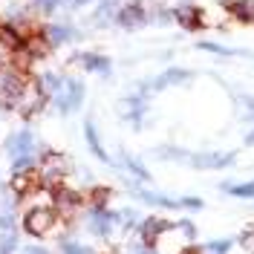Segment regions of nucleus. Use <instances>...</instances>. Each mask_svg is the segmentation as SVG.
<instances>
[{
  "label": "nucleus",
  "mask_w": 254,
  "mask_h": 254,
  "mask_svg": "<svg viewBox=\"0 0 254 254\" xmlns=\"http://www.w3.org/2000/svg\"><path fill=\"white\" fill-rule=\"evenodd\" d=\"M84 101V81L78 78H64V93H55V107L61 113H72Z\"/></svg>",
  "instance_id": "nucleus-1"
},
{
  "label": "nucleus",
  "mask_w": 254,
  "mask_h": 254,
  "mask_svg": "<svg viewBox=\"0 0 254 254\" xmlns=\"http://www.w3.org/2000/svg\"><path fill=\"white\" fill-rule=\"evenodd\" d=\"M52 225H55V211L52 208H32L29 214H26V220H23V228L29 234H35V237L49 234Z\"/></svg>",
  "instance_id": "nucleus-2"
},
{
  "label": "nucleus",
  "mask_w": 254,
  "mask_h": 254,
  "mask_svg": "<svg viewBox=\"0 0 254 254\" xmlns=\"http://www.w3.org/2000/svg\"><path fill=\"white\" fill-rule=\"evenodd\" d=\"M23 87H26V84L17 78V75H12V72L0 75V104H3V107H17Z\"/></svg>",
  "instance_id": "nucleus-3"
},
{
  "label": "nucleus",
  "mask_w": 254,
  "mask_h": 254,
  "mask_svg": "<svg viewBox=\"0 0 254 254\" xmlns=\"http://www.w3.org/2000/svg\"><path fill=\"white\" fill-rule=\"evenodd\" d=\"M44 98H47V93L41 90V84H26L23 93H20V101H17V110L23 113V116H32L44 104Z\"/></svg>",
  "instance_id": "nucleus-4"
},
{
  "label": "nucleus",
  "mask_w": 254,
  "mask_h": 254,
  "mask_svg": "<svg viewBox=\"0 0 254 254\" xmlns=\"http://www.w3.org/2000/svg\"><path fill=\"white\" fill-rule=\"evenodd\" d=\"M32 147H35V136H32L29 130H20V133H12L9 139H6V153H12V156H29Z\"/></svg>",
  "instance_id": "nucleus-5"
},
{
  "label": "nucleus",
  "mask_w": 254,
  "mask_h": 254,
  "mask_svg": "<svg viewBox=\"0 0 254 254\" xmlns=\"http://www.w3.org/2000/svg\"><path fill=\"white\" fill-rule=\"evenodd\" d=\"M188 81H190L188 69H168V72H162L159 78H150L144 87H147V90H165V87H174V84H188Z\"/></svg>",
  "instance_id": "nucleus-6"
},
{
  "label": "nucleus",
  "mask_w": 254,
  "mask_h": 254,
  "mask_svg": "<svg viewBox=\"0 0 254 254\" xmlns=\"http://www.w3.org/2000/svg\"><path fill=\"white\" fill-rule=\"evenodd\" d=\"M237 159V153H196L188 162L193 168H228Z\"/></svg>",
  "instance_id": "nucleus-7"
},
{
  "label": "nucleus",
  "mask_w": 254,
  "mask_h": 254,
  "mask_svg": "<svg viewBox=\"0 0 254 254\" xmlns=\"http://www.w3.org/2000/svg\"><path fill=\"white\" fill-rule=\"evenodd\" d=\"M44 38L49 41V47H64L75 38V29L69 23H49V26H44Z\"/></svg>",
  "instance_id": "nucleus-8"
},
{
  "label": "nucleus",
  "mask_w": 254,
  "mask_h": 254,
  "mask_svg": "<svg viewBox=\"0 0 254 254\" xmlns=\"http://www.w3.org/2000/svg\"><path fill=\"white\" fill-rule=\"evenodd\" d=\"M174 17H176V23H179L182 29H199V23H202V12H199L196 6H190V3L176 6Z\"/></svg>",
  "instance_id": "nucleus-9"
},
{
  "label": "nucleus",
  "mask_w": 254,
  "mask_h": 254,
  "mask_svg": "<svg viewBox=\"0 0 254 254\" xmlns=\"http://www.w3.org/2000/svg\"><path fill=\"white\" fill-rule=\"evenodd\" d=\"M144 20H147V15H144V9L139 3H127L125 9L119 12V23L125 29H139V26H144Z\"/></svg>",
  "instance_id": "nucleus-10"
},
{
  "label": "nucleus",
  "mask_w": 254,
  "mask_h": 254,
  "mask_svg": "<svg viewBox=\"0 0 254 254\" xmlns=\"http://www.w3.org/2000/svg\"><path fill=\"white\" fill-rule=\"evenodd\" d=\"M113 222H116V214H107V211L95 208L93 214H90V231H93L95 237H107L110 228H113Z\"/></svg>",
  "instance_id": "nucleus-11"
},
{
  "label": "nucleus",
  "mask_w": 254,
  "mask_h": 254,
  "mask_svg": "<svg viewBox=\"0 0 254 254\" xmlns=\"http://www.w3.org/2000/svg\"><path fill=\"white\" fill-rule=\"evenodd\" d=\"M78 61L84 64L87 72H98V75H110V58L104 55H95V52H87V55H78Z\"/></svg>",
  "instance_id": "nucleus-12"
},
{
  "label": "nucleus",
  "mask_w": 254,
  "mask_h": 254,
  "mask_svg": "<svg viewBox=\"0 0 254 254\" xmlns=\"http://www.w3.org/2000/svg\"><path fill=\"white\" fill-rule=\"evenodd\" d=\"M171 228H174V222L153 217V220H144V222H142V237H144V243H153V240H156L162 231H171Z\"/></svg>",
  "instance_id": "nucleus-13"
},
{
  "label": "nucleus",
  "mask_w": 254,
  "mask_h": 254,
  "mask_svg": "<svg viewBox=\"0 0 254 254\" xmlns=\"http://www.w3.org/2000/svg\"><path fill=\"white\" fill-rule=\"evenodd\" d=\"M84 133H87V144H90V150H93V153H95L98 159H101V162H110V159H107V150H104V147H101V142H98V133H95V125L90 122V119L84 122Z\"/></svg>",
  "instance_id": "nucleus-14"
},
{
  "label": "nucleus",
  "mask_w": 254,
  "mask_h": 254,
  "mask_svg": "<svg viewBox=\"0 0 254 254\" xmlns=\"http://www.w3.org/2000/svg\"><path fill=\"white\" fill-rule=\"evenodd\" d=\"M231 12L243 23H254V0H237V3H231Z\"/></svg>",
  "instance_id": "nucleus-15"
},
{
  "label": "nucleus",
  "mask_w": 254,
  "mask_h": 254,
  "mask_svg": "<svg viewBox=\"0 0 254 254\" xmlns=\"http://www.w3.org/2000/svg\"><path fill=\"white\" fill-rule=\"evenodd\" d=\"M38 84H41V90H44L47 95H55V93H61L64 78H61V75H55V72H44Z\"/></svg>",
  "instance_id": "nucleus-16"
},
{
  "label": "nucleus",
  "mask_w": 254,
  "mask_h": 254,
  "mask_svg": "<svg viewBox=\"0 0 254 254\" xmlns=\"http://www.w3.org/2000/svg\"><path fill=\"white\" fill-rule=\"evenodd\" d=\"M139 196H142L144 202H150V205H159V208H176L179 202L171 199V196H162V193H153V190H136Z\"/></svg>",
  "instance_id": "nucleus-17"
},
{
  "label": "nucleus",
  "mask_w": 254,
  "mask_h": 254,
  "mask_svg": "<svg viewBox=\"0 0 254 254\" xmlns=\"http://www.w3.org/2000/svg\"><path fill=\"white\" fill-rule=\"evenodd\" d=\"M116 15V0H101V6L95 9V15H93V20L98 23V26H104L110 17Z\"/></svg>",
  "instance_id": "nucleus-18"
},
{
  "label": "nucleus",
  "mask_w": 254,
  "mask_h": 254,
  "mask_svg": "<svg viewBox=\"0 0 254 254\" xmlns=\"http://www.w3.org/2000/svg\"><path fill=\"white\" fill-rule=\"evenodd\" d=\"M225 193H231V196H254V182H246V185H231V182H225V185H220Z\"/></svg>",
  "instance_id": "nucleus-19"
},
{
  "label": "nucleus",
  "mask_w": 254,
  "mask_h": 254,
  "mask_svg": "<svg viewBox=\"0 0 254 254\" xmlns=\"http://www.w3.org/2000/svg\"><path fill=\"white\" fill-rule=\"evenodd\" d=\"M64 162H66L64 156H58V153H49L47 162H44V165H47V179H55V176L61 174V171H64Z\"/></svg>",
  "instance_id": "nucleus-20"
},
{
  "label": "nucleus",
  "mask_w": 254,
  "mask_h": 254,
  "mask_svg": "<svg viewBox=\"0 0 254 254\" xmlns=\"http://www.w3.org/2000/svg\"><path fill=\"white\" fill-rule=\"evenodd\" d=\"M58 205H61V211H75L78 193H72V190H58Z\"/></svg>",
  "instance_id": "nucleus-21"
},
{
  "label": "nucleus",
  "mask_w": 254,
  "mask_h": 254,
  "mask_svg": "<svg viewBox=\"0 0 254 254\" xmlns=\"http://www.w3.org/2000/svg\"><path fill=\"white\" fill-rule=\"evenodd\" d=\"M12 188L15 190H32V176H29V171H23V174H15V179H12Z\"/></svg>",
  "instance_id": "nucleus-22"
},
{
  "label": "nucleus",
  "mask_w": 254,
  "mask_h": 254,
  "mask_svg": "<svg viewBox=\"0 0 254 254\" xmlns=\"http://www.w3.org/2000/svg\"><path fill=\"white\" fill-rule=\"evenodd\" d=\"M32 3H35V9H38V12H44V15H52V12L61 6L64 0H32Z\"/></svg>",
  "instance_id": "nucleus-23"
},
{
  "label": "nucleus",
  "mask_w": 254,
  "mask_h": 254,
  "mask_svg": "<svg viewBox=\"0 0 254 254\" xmlns=\"http://www.w3.org/2000/svg\"><path fill=\"white\" fill-rule=\"evenodd\" d=\"M122 162H125V168H127V171H133V174L139 176V179H150V174L144 171V168L139 165V162H136V159H127V156H122Z\"/></svg>",
  "instance_id": "nucleus-24"
},
{
  "label": "nucleus",
  "mask_w": 254,
  "mask_h": 254,
  "mask_svg": "<svg viewBox=\"0 0 254 254\" xmlns=\"http://www.w3.org/2000/svg\"><path fill=\"white\" fill-rule=\"evenodd\" d=\"M17 246V237L12 231H6V234H0V254H9L12 249Z\"/></svg>",
  "instance_id": "nucleus-25"
},
{
  "label": "nucleus",
  "mask_w": 254,
  "mask_h": 254,
  "mask_svg": "<svg viewBox=\"0 0 254 254\" xmlns=\"http://www.w3.org/2000/svg\"><path fill=\"white\" fill-rule=\"evenodd\" d=\"M205 249H208L211 254H225L228 249H231V240H211Z\"/></svg>",
  "instance_id": "nucleus-26"
},
{
  "label": "nucleus",
  "mask_w": 254,
  "mask_h": 254,
  "mask_svg": "<svg viewBox=\"0 0 254 254\" xmlns=\"http://www.w3.org/2000/svg\"><path fill=\"white\" fill-rule=\"evenodd\" d=\"M32 165H35L32 156H17L15 165H12V171H15V174H23V171H32Z\"/></svg>",
  "instance_id": "nucleus-27"
},
{
  "label": "nucleus",
  "mask_w": 254,
  "mask_h": 254,
  "mask_svg": "<svg viewBox=\"0 0 254 254\" xmlns=\"http://www.w3.org/2000/svg\"><path fill=\"white\" fill-rule=\"evenodd\" d=\"M64 254H93V249H87V246H81V243H64Z\"/></svg>",
  "instance_id": "nucleus-28"
},
{
  "label": "nucleus",
  "mask_w": 254,
  "mask_h": 254,
  "mask_svg": "<svg viewBox=\"0 0 254 254\" xmlns=\"http://www.w3.org/2000/svg\"><path fill=\"white\" fill-rule=\"evenodd\" d=\"M176 228H179V231H182V234H185L188 240H193V237H196V228H193V222H188V220L176 222Z\"/></svg>",
  "instance_id": "nucleus-29"
},
{
  "label": "nucleus",
  "mask_w": 254,
  "mask_h": 254,
  "mask_svg": "<svg viewBox=\"0 0 254 254\" xmlns=\"http://www.w3.org/2000/svg\"><path fill=\"white\" fill-rule=\"evenodd\" d=\"M179 205H185V208H202V199H196V196H188V199H182Z\"/></svg>",
  "instance_id": "nucleus-30"
},
{
  "label": "nucleus",
  "mask_w": 254,
  "mask_h": 254,
  "mask_svg": "<svg viewBox=\"0 0 254 254\" xmlns=\"http://www.w3.org/2000/svg\"><path fill=\"white\" fill-rule=\"evenodd\" d=\"M12 225H15V220H12V214H3V217H0V228H6V231H9Z\"/></svg>",
  "instance_id": "nucleus-31"
},
{
  "label": "nucleus",
  "mask_w": 254,
  "mask_h": 254,
  "mask_svg": "<svg viewBox=\"0 0 254 254\" xmlns=\"http://www.w3.org/2000/svg\"><path fill=\"white\" fill-rule=\"evenodd\" d=\"M23 254H49V252H47V249H41V246H26Z\"/></svg>",
  "instance_id": "nucleus-32"
},
{
  "label": "nucleus",
  "mask_w": 254,
  "mask_h": 254,
  "mask_svg": "<svg viewBox=\"0 0 254 254\" xmlns=\"http://www.w3.org/2000/svg\"><path fill=\"white\" fill-rule=\"evenodd\" d=\"M122 220L130 225V222H136V214H133V211H125V214H122Z\"/></svg>",
  "instance_id": "nucleus-33"
},
{
  "label": "nucleus",
  "mask_w": 254,
  "mask_h": 254,
  "mask_svg": "<svg viewBox=\"0 0 254 254\" xmlns=\"http://www.w3.org/2000/svg\"><path fill=\"white\" fill-rule=\"evenodd\" d=\"M66 3H69L72 9H81V6H84V3H90V0H66Z\"/></svg>",
  "instance_id": "nucleus-34"
},
{
  "label": "nucleus",
  "mask_w": 254,
  "mask_h": 254,
  "mask_svg": "<svg viewBox=\"0 0 254 254\" xmlns=\"http://www.w3.org/2000/svg\"><path fill=\"white\" fill-rule=\"evenodd\" d=\"M246 144H252V147H254V130L249 133V136H246Z\"/></svg>",
  "instance_id": "nucleus-35"
},
{
  "label": "nucleus",
  "mask_w": 254,
  "mask_h": 254,
  "mask_svg": "<svg viewBox=\"0 0 254 254\" xmlns=\"http://www.w3.org/2000/svg\"><path fill=\"white\" fill-rule=\"evenodd\" d=\"M136 254H156V252H150V249H142V252H136Z\"/></svg>",
  "instance_id": "nucleus-36"
},
{
  "label": "nucleus",
  "mask_w": 254,
  "mask_h": 254,
  "mask_svg": "<svg viewBox=\"0 0 254 254\" xmlns=\"http://www.w3.org/2000/svg\"><path fill=\"white\" fill-rule=\"evenodd\" d=\"M182 254H193V252H182Z\"/></svg>",
  "instance_id": "nucleus-37"
}]
</instances>
